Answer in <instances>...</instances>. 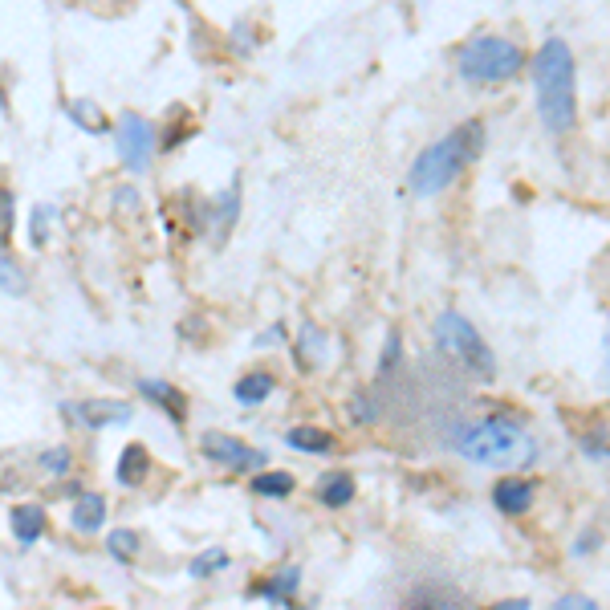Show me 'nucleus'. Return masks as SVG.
I'll return each instance as SVG.
<instances>
[{"mask_svg":"<svg viewBox=\"0 0 610 610\" xmlns=\"http://www.w3.org/2000/svg\"><path fill=\"white\" fill-rule=\"evenodd\" d=\"M554 606H562V610H574V606L578 610H594V598H586V594H562Z\"/></svg>","mask_w":610,"mask_h":610,"instance_id":"31","label":"nucleus"},{"mask_svg":"<svg viewBox=\"0 0 610 610\" xmlns=\"http://www.w3.org/2000/svg\"><path fill=\"white\" fill-rule=\"evenodd\" d=\"M9 521H13V537H17L21 545L41 541V533H45V509H41V505H17V509L9 513Z\"/></svg>","mask_w":610,"mask_h":610,"instance_id":"16","label":"nucleus"},{"mask_svg":"<svg viewBox=\"0 0 610 610\" xmlns=\"http://www.w3.org/2000/svg\"><path fill=\"white\" fill-rule=\"evenodd\" d=\"M480 151H484V122L464 118L456 131H448L427 151H419V159L407 171V192L411 196H440L480 159Z\"/></svg>","mask_w":610,"mask_h":610,"instance_id":"3","label":"nucleus"},{"mask_svg":"<svg viewBox=\"0 0 610 610\" xmlns=\"http://www.w3.org/2000/svg\"><path fill=\"white\" fill-rule=\"evenodd\" d=\"M200 452L208 460H216L220 468H228V472H261L269 464V456L261 448L240 444L236 436H224V432H204L200 436Z\"/></svg>","mask_w":610,"mask_h":610,"instance_id":"6","label":"nucleus"},{"mask_svg":"<svg viewBox=\"0 0 610 610\" xmlns=\"http://www.w3.org/2000/svg\"><path fill=\"white\" fill-rule=\"evenodd\" d=\"M533 90L541 127L549 135H566L578 127V66L562 37H549L533 53Z\"/></svg>","mask_w":610,"mask_h":610,"instance_id":"2","label":"nucleus"},{"mask_svg":"<svg viewBox=\"0 0 610 610\" xmlns=\"http://www.w3.org/2000/svg\"><path fill=\"white\" fill-rule=\"evenodd\" d=\"M106 549H110L114 562H135V554H139V533L135 529H114L106 537Z\"/></svg>","mask_w":610,"mask_h":610,"instance_id":"21","label":"nucleus"},{"mask_svg":"<svg viewBox=\"0 0 610 610\" xmlns=\"http://www.w3.org/2000/svg\"><path fill=\"white\" fill-rule=\"evenodd\" d=\"M346 415H354V423H362V427H366V423H375V419H379V407H375L371 399H366V395L358 391V395H350Z\"/></svg>","mask_w":610,"mask_h":610,"instance_id":"28","label":"nucleus"},{"mask_svg":"<svg viewBox=\"0 0 610 610\" xmlns=\"http://www.w3.org/2000/svg\"><path fill=\"white\" fill-rule=\"evenodd\" d=\"M285 444L297 448V452H305V456H330L338 448L334 432H326V427H289Z\"/></svg>","mask_w":610,"mask_h":610,"instance_id":"12","label":"nucleus"},{"mask_svg":"<svg viewBox=\"0 0 610 610\" xmlns=\"http://www.w3.org/2000/svg\"><path fill=\"white\" fill-rule=\"evenodd\" d=\"M70 464H74V456H70V448H45L41 456H37V468H41V476H70Z\"/></svg>","mask_w":610,"mask_h":610,"instance_id":"24","label":"nucleus"},{"mask_svg":"<svg viewBox=\"0 0 610 610\" xmlns=\"http://www.w3.org/2000/svg\"><path fill=\"white\" fill-rule=\"evenodd\" d=\"M224 566H228V554H224L220 545H212V549H204V554H196V558H192L188 574H192V578H212V574H220Z\"/></svg>","mask_w":610,"mask_h":610,"instance_id":"23","label":"nucleus"},{"mask_svg":"<svg viewBox=\"0 0 610 610\" xmlns=\"http://www.w3.org/2000/svg\"><path fill=\"white\" fill-rule=\"evenodd\" d=\"M318 501L326 509H346L354 501V476L350 472H326L318 484Z\"/></svg>","mask_w":610,"mask_h":610,"instance_id":"15","label":"nucleus"},{"mask_svg":"<svg viewBox=\"0 0 610 610\" xmlns=\"http://www.w3.org/2000/svg\"><path fill=\"white\" fill-rule=\"evenodd\" d=\"M598 549V529H586L578 541H574V558H586V554H594Z\"/></svg>","mask_w":610,"mask_h":610,"instance_id":"30","label":"nucleus"},{"mask_svg":"<svg viewBox=\"0 0 610 610\" xmlns=\"http://www.w3.org/2000/svg\"><path fill=\"white\" fill-rule=\"evenodd\" d=\"M66 114L78 122L82 131H94V135H102V131H106V118H102V110H98L94 102H86V98L70 102V106H66Z\"/></svg>","mask_w":610,"mask_h":610,"instance_id":"22","label":"nucleus"},{"mask_svg":"<svg viewBox=\"0 0 610 610\" xmlns=\"http://www.w3.org/2000/svg\"><path fill=\"white\" fill-rule=\"evenodd\" d=\"M273 375L269 371H253V375H244L236 387H232V395H236V403H244V407H257V403H265L269 395H273Z\"/></svg>","mask_w":610,"mask_h":610,"instance_id":"18","label":"nucleus"},{"mask_svg":"<svg viewBox=\"0 0 610 610\" xmlns=\"http://www.w3.org/2000/svg\"><path fill=\"white\" fill-rule=\"evenodd\" d=\"M13 228H17V196L9 188H0V244L13 240Z\"/></svg>","mask_w":610,"mask_h":610,"instance_id":"25","label":"nucleus"},{"mask_svg":"<svg viewBox=\"0 0 610 610\" xmlns=\"http://www.w3.org/2000/svg\"><path fill=\"white\" fill-rule=\"evenodd\" d=\"M114 472H118L114 480H118L122 488H139V484L151 476V452H147V444H127V448H122Z\"/></svg>","mask_w":610,"mask_h":610,"instance_id":"11","label":"nucleus"},{"mask_svg":"<svg viewBox=\"0 0 610 610\" xmlns=\"http://www.w3.org/2000/svg\"><path fill=\"white\" fill-rule=\"evenodd\" d=\"M537 501V480L529 476H501L493 484V509L505 517H525Z\"/></svg>","mask_w":610,"mask_h":610,"instance_id":"9","label":"nucleus"},{"mask_svg":"<svg viewBox=\"0 0 610 610\" xmlns=\"http://www.w3.org/2000/svg\"><path fill=\"white\" fill-rule=\"evenodd\" d=\"M236 216H240V179H232V183H228L224 200H220V204H216V212H212V232H216V240H224V236H228V228L236 224Z\"/></svg>","mask_w":610,"mask_h":610,"instance_id":"19","label":"nucleus"},{"mask_svg":"<svg viewBox=\"0 0 610 610\" xmlns=\"http://www.w3.org/2000/svg\"><path fill=\"white\" fill-rule=\"evenodd\" d=\"M525 70V49L513 37L480 33L456 49V74L472 86H501Z\"/></svg>","mask_w":610,"mask_h":610,"instance_id":"4","label":"nucleus"},{"mask_svg":"<svg viewBox=\"0 0 610 610\" xmlns=\"http://www.w3.org/2000/svg\"><path fill=\"white\" fill-rule=\"evenodd\" d=\"M0 289H5V293H13V297H21L29 285H25V273L9 261V257H0Z\"/></svg>","mask_w":610,"mask_h":610,"instance_id":"27","label":"nucleus"},{"mask_svg":"<svg viewBox=\"0 0 610 610\" xmlns=\"http://www.w3.org/2000/svg\"><path fill=\"white\" fill-rule=\"evenodd\" d=\"M66 415L78 419L90 432H102V427H118V423H131V403L122 399H86V403H66Z\"/></svg>","mask_w":610,"mask_h":610,"instance_id":"8","label":"nucleus"},{"mask_svg":"<svg viewBox=\"0 0 610 610\" xmlns=\"http://www.w3.org/2000/svg\"><path fill=\"white\" fill-rule=\"evenodd\" d=\"M448 448L456 456H464L468 464L497 468V472H521L537 460V440L513 415H484V419H468V423L452 427Z\"/></svg>","mask_w":610,"mask_h":610,"instance_id":"1","label":"nucleus"},{"mask_svg":"<svg viewBox=\"0 0 610 610\" xmlns=\"http://www.w3.org/2000/svg\"><path fill=\"white\" fill-rule=\"evenodd\" d=\"M49 220H53V208H49V204L33 208V220H29V240H33V249H45V240H49Z\"/></svg>","mask_w":610,"mask_h":610,"instance_id":"26","label":"nucleus"},{"mask_svg":"<svg viewBox=\"0 0 610 610\" xmlns=\"http://www.w3.org/2000/svg\"><path fill=\"white\" fill-rule=\"evenodd\" d=\"M326 358V330H318L314 322H305L297 334V366L301 371H314V366Z\"/></svg>","mask_w":610,"mask_h":610,"instance_id":"17","label":"nucleus"},{"mask_svg":"<svg viewBox=\"0 0 610 610\" xmlns=\"http://www.w3.org/2000/svg\"><path fill=\"white\" fill-rule=\"evenodd\" d=\"M297 586H301V570H297V566H285V570H277L269 582L253 586L249 594L265 598V602H273V606H289V602H293V594H297Z\"/></svg>","mask_w":610,"mask_h":610,"instance_id":"13","label":"nucleus"},{"mask_svg":"<svg viewBox=\"0 0 610 610\" xmlns=\"http://www.w3.org/2000/svg\"><path fill=\"white\" fill-rule=\"evenodd\" d=\"M139 391H143L151 403H159V411H167L175 423L188 419V395H183L179 387H171L167 379H139Z\"/></svg>","mask_w":610,"mask_h":610,"instance_id":"10","label":"nucleus"},{"mask_svg":"<svg viewBox=\"0 0 610 610\" xmlns=\"http://www.w3.org/2000/svg\"><path fill=\"white\" fill-rule=\"evenodd\" d=\"M102 521H106V497H102V493H82V497L74 501L70 525H74L78 533H98Z\"/></svg>","mask_w":610,"mask_h":610,"instance_id":"14","label":"nucleus"},{"mask_svg":"<svg viewBox=\"0 0 610 610\" xmlns=\"http://www.w3.org/2000/svg\"><path fill=\"white\" fill-rule=\"evenodd\" d=\"M578 448H582L586 456H594V460H606V456H610V444H606L602 436H582Z\"/></svg>","mask_w":610,"mask_h":610,"instance_id":"29","label":"nucleus"},{"mask_svg":"<svg viewBox=\"0 0 610 610\" xmlns=\"http://www.w3.org/2000/svg\"><path fill=\"white\" fill-rule=\"evenodd\" d=\"M293 476L289 472H261V476H253V493L257 497H273V501H281V497H289L293 493Z\"/></svg>","mask_w":610,"mask_h":610,"instance_id":"20","label":"nucleus"},{"mask_svg":"<svg viewBox=\"0 0 610 610\" xmlns=\"http://www.w3.org/2000/svg\"><path fill=\"white\" fill-rule=\"evenodd\" d=\"M432 338H436V346H440L452 362L464 366L472 379H480V383H493V379H497V354L488 350V342L480 338V330H476L464 314L444 310V314L436 318V326H432Z\"/></svg>","mask_w":610,"mask_h":610,"instance_id":"5","label":"nucleus"},{"mask_svg":"<svg viewBox=\"0 0 610 610\" xmlns=\"http://www.w3.org/2000/svg\"><path fill=\"white\" fill-rule=\"evenodd\" d=\"M151 155H155V127L139 114H122V122H118V159H122V167L143 175L151 167Z\"/></svg>","mask_w":610,"mask_h":610,"instance_id":"7","label":"nucleus"}]
</instances>
